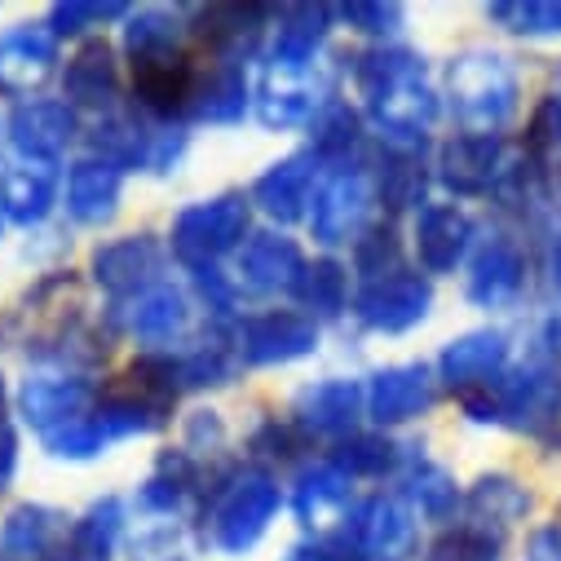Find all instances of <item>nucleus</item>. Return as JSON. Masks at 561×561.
<instances>
[{"instance_id": "nucleus-28", "label": "nucleus", "mask_w": 561, "mask_h": 561, "mask_svg": "<svg viewBox=\"0 0 561 561\" xmlns=\"http://www.w3.org/2000/svg\"><path fill=\"white\" fill-rule=\"evenodd\" d=\"M67 98L80 106H106L115 98V62L106 45H84L67 62Z\"/></svg>"}, {"instance_id": "nucleus-42", "label": "nucleus", "mask_w": 561, "mask_h": 561, "mask_svg": "<svg viewBox=\"0 0 561 561\" xmlns=\"http://www.w3.org/2000/svg\"><path fill=\"white\" fill-rule=\"evenodd\" d=\"M319 151L323 156H336V151H345L350 142H354V115L350 111H341V106H332L328 115H319Z\"/></svg>"}, {"instance_id": "nucleus-1", "label": "nucleus", "mask_w": 561, "mask_h": 561, "mask_svg": "<svg viewBox=\"0 0 561 561\" xmlns=\"http://www.w3.org/2000/svg\"><path fill=\"white\" fill-rule=\"evenodd\" d=\"M358 89L367 98V111L376 115V124L393 137V142H420L438 115V98L425 80V62L415 54L389 49V54H371L358 62Z\"/></svg>"}, {"instance_id": "nucleus-2", "label": "nucleus", "mask_w": 561, "mask_h": 561, "mask_svg": "<svg viewBox=\"0 0 561 561\" xmlns=\"http://www.w3.org/2000/svg\"><path fill=\"white\" fill-rule=\"evenodd\" d=\"M451 98L456 115L473 133L491 137V128H500L517 111V76L504 54H465L451 67Z\"/></svg>"}, {"instance_id": "nucleus-3", "label": "nucleus", "mask_w": 561, "mask_h": 561, "mask_svg": "<svg viewBox=\"0 0 561 561\" xmlns=\"http://www.w3.org/2000/svg\"><path fill=\"white\" fill-rule=\"evenodd\" d=\"M248 230V204L239 195H221L213 204H195L173 226V252L186 265H208L230 252Z\"/></svg>"}, {"instance_id": "nucleus-7", "label": "nucleus", "mask_w": 561, "mask_h": 561, "mask_svg": "<svg viewBox=\"0 0 561 561\" xmlns=\"http://www.w3.org/2000/svg\"><path fill=\"white\" fill-rule=\"evenodd\" d=\"M371 208V186L363 173H336L319 195H314V213H310V226H314V239L319 243H350L363 226Z\"/></svg>"}, {"instance_id": "nucleus-23", "label": "nucleus", "mask_w": 561, "mask_h": 561, "mask_svg": "<svg viewBox=\"0 0 561 561\" xmlns=\"http://www.w3.org/2000/svg\"><path fill=\"white\" fill-rule=\"evenodd\" d=\"M119 204V169L111 160H80L67 178V208L76 221H106Z\"/></svg>"}, {"instance_id": "nucleus-24", "label": "nucleus", "mask_w": 561, "mask_h": 561, "mask_svg": "<svg viewBox=\"0 0 561 561\" xmlns=\"http://www.w3.org/2000/svg\"><path fill=\"white\" fill-rule=\"evenodd\" d=\"M314 160L310 156H297V160H284V164H274L256 186H252V199L278 217V221H293L306 213L310 204V182H314Z\"/></svg>"}, {"instance_id": "nucleus-41", "label": "nucleus", "mask_w": 561, "mask_h": 561, "mask_svg": "<svg viewBox=\"0 0 561 561\" xmlns=\"http://www.w3.org/2000/svg\"><path fill=\"white\" fill-rule=\"evenodd\" d=\"M526 142H530V151H539V156H548V151L561 147V98H543V102H539V111H535V119H530V133H526Z\"/></svg>"}, {"instance_id": "nucleus-16", "label": "nucleus", "mask_w": 561, "mask_h": 561, "mask_svg": "<svg viewBox=\"0 0 561 561\" xmlns=\"http://www.w3.org/2000/svg\"><path fill=\"white\" fill-rule=\"evenodd\" d=\"M301 252L293 239L284 234H256L243 256H239V278H243V288L252 293H278V288H297V278H301Z\"/></svg>"}, {"instance_id": "nucleus-27", "label": "nucleus", "mask_w": 561, "mask_h": 561, "mask_svg": "<svg viewBox=\"0 0 561 561\" xmlns=\"http://www.w3.org/2000/svg\"><path fill=\"white\" fill-rule=\"evenodd\" d=\"M128 328L142 341H169L173 332L186 328V297L169 284H156L147 293H137L133 310H128Z\"/></svg>"}, {"instance_id": "nucleus-47", "label": "nucleus", "mask_w": 561, "mask_h": 561, "mask_svg": "<svg viewBox=\"0 0 561 561\" xmlns=\"http://www.w3.org/2000/svg\"><path fill=\"white\" fill-rule=\"evenodd\" d=\"M14 451H19V443H14V430L5 425V430H0V486L14 478V460H19Z\"/></svg>"}, {"instance_id": "nucleus-44", "label": "nucleus", "mask_w": 561, "mask_h": 561, "mask_svg": "<svg viewBox=\"0 0 561 561\" xmlns=\"http://www.w3.org/2000/svg\"><path fill=\"white\" fill-rule=\"evenodd\" d=\"M420 191H425V182H420V169H415V164H393V169L385 173V199H389L393 208L420 199Z\"/></svg>"}, {"instance_id": "nucleus-18", "label": "nucleus", "mask_w": 561, "mask_h": 561, "mask_svg": "<svg viewBox=\"0 0 561 561\" xmlns=\"http://www.w3.org/2000/svg\"><path fill=\"white\" fill-rule=\"evenodd\" d=\"M133 76H137V98H142L151 111L160 115H173L182 106L195 102V89H199V76L186 58L178 54H164V58H137L133 62Z\"/></svg>"}, {"instance_id": "nucleus-34", "label": "nucleus", "mask_w": 561, "mask_h": 561, "mask_svg": "<svg viewBox=\"0 0 561 561\" xmlns=\"http://www.w3.org/2000/svg\"><path fill=\"white\" fill-rule=\"evenodd\" d=\"M411 500H415V508L425 513V517H451L456 504H460V491H456V482H451L447 469L420 465L411 473Z\"/></svg>"}, {"instance_id": "nucleus-36", "label": "nucleus", "mask_w": 561, "mask_h": 561, "mask_svg": "<svg viewBox=\"0 0 561 561\" xmlns=\"http://www.w3.org/2000/svg\"><path fill=\"white\" fill-rule=\"evenodd\" d=\"M49 530H54V513L49 508H19L5 522V552L10 557H36L45 548Z\"/></svg>"}, {"instance_id": "nucleus-50", "label": "nucleus", "mask_w": 561, "mask_h": 561, "mask_svg": "<svg viewBox=\"0 0 561 561\" xmlns=\"http://www.w3.org/2000/svg\"><path fill=\"white\" fill-rule=\"evenodd\" d=\"M10 420H5V389H0V430H5Z\"/></svg>"}, {"instance_id": "nucleus-31", "label": "nucleus", "mask_w": 561, "mask_h": 561, "mask_svg": "<svg viewBox=\"0 0 561 561\" xmlns=\"http://www.w3.org/2000/svg\"><path fill=\"white\" fill-rule=\"evenodd\" d=\"M119 535V504H98L76 530H71V561H106Z\"/></svg>"}, {"instance_id": "nucleus-38", "label": "nucleus", "mask_w": 561, "mask_h": 561, "mask_svg": "<svg viewBox=\"0 0 561 561\" xmlns=\"http://www.w3.org/2000/svg\"><path fill=\"white\" fill-rule=\"evenodd\" d=\"M186 473H191L186 456H173V460H164V465H160V473L147 482V491H142V504H147V508H173V504L186 495Z\"/></svg>"}, {"instance_id": "nucleus-48", "label": "nucleus", "mask_w": 561, "mask_h": 561, "mask_svg": "<svg viewBox=\"0 0 561 561\" xmlns=\"http://www.w3.org/2000/svg\"><path fill=\"white\" fill-rule=\"evenodd\" d=\"M288 561H328V552L323 548H297Z\"/></svg>"}, {"instance_id": "nucleus-33", "label": "nucleus", "mask_w": 561, "mask_h": 561, "mask_svg": "<svg viewBox=\"0 0 561 561\" xmlns=\"http://www.w3.org/2000/svg\"><path fill=\"white\" fill-rule=\"evenodd\" d=\"M323 41V10H297V19L288 27H278V45H274V62H293L306 67L314 58Z\"/></svg>"}, {"instance_id": "nucleus-5", "label": "nucleus", "mask_w": 561, "mask_h": 561, "mask_svg": "<svg viewBox=\"0 0 561 561\" xmlns=\"http://www.w3.org/2000/svg\"><path fill=\"white\" fill-rule=\"evenodd\" d=\"M430 301H434V293H430L425 278L393 270L385 278H371V284L358 293L354 310L376 332H407V328H415L420 319L430 314Z\"/></svg>"}, {"instance_id": "nucleus-14", "label": "nucleus", "mask_w": 561, "mask_h": 561, "mask_svg": "<svg viewBox=\"0 0 561 561\" xmlns=\"http://www.w3.org/2000/svg\"><path fill=\"white\" fill-rule=\"evenodd\" d=\"M76 133V115L67 102H27L14 111L10 119V137H14V151L27 160H54Z\"/></svg>"}, {"instance_id": "nucleus-20", "label": "nucleus", "mask_w": 561, "mask_h": 561, "mask_svg": "<svg viewBox=\"0 0 561 561\" xmlns=\"http://www.w3.org/2000/svg\"><path fill=\"white\" fill-rule=\"evenodd\" d=\"M54 71V36L41 27H19L0 36V89L27 93Z\"/></svg>"}, {"instance_id": "nucleus-46", "label": "nucleus", "mask_w": 561, "mask_h": 561, "mask_svg": "<svg viewBox=\"0 0 561 561\" xmlns=\"http://www.w3.org/2000/svg\"><path fill=\"white\" fill-rule=\"evenodd\" d=\"M530 561H561V526H543L530 535Z\"/></svg>"}, {"instance_id": "nucleus-9", "label": "nucleus", "mask_w": 561, "mask_h": 561, "mask_svg": "<svg viewBox=\"0 0 561 561\" xmlns=\"http://www.w3.org/2000/svg\"><path fill=\"white\" fill-rule=\"evenodd\" d=\"M160 265H164V248L151 234L115 239V243L98 248V256H93L98 284L111 288V293H147V288H156Z\"/></svg>"}, {"instance_id": "nucleus-22", "label": "nucleus", "mask_w": 561, "mask_h": 561, "mask_svg": "<svg viewBox=\"0 0 561 561\" xmlns=\"http://www.w3.org/2000/svg\"><path fill=\"white\" fill-rule=\"evenodd\" d=\"M358 407H363V389L354 380H323V385H314L297 398L301 425L314 430V434H332V438L354 430Z\"/></svg>"}, {"instance_id": "nucleus-21", "label": "nucleus", "mask_w": 561, "mask_h": 561, "mask_svg": "<svg viewBox=\"0 0 561 561\" xmlns=\"http://www.w3.org/2000/svg\"><path fill=\"white\" fill-rule=\"evenodd\" d=\"M522 252H517V243H508V239H491L478 256H473V270H469V297L478 301V306H504V301H513L517 297V288H522Z\"/></svg>"}, {"instance_id": "nucleus-39", "label": "nucleus", "mask_w": 561, "mask_h": 561, "mask_svg": "<svg viewBox=\"0 0 561 561\" xmlns=\"http://www.w3.org/2000/svg\"><path fill=\"white\" fill-rule=\"evenodd\" d=\"M208 23L213 27H204L221 49H239V45H248L252 41V32H256V14L252 10H213L208 14Z\"/></svg>"}, {"instance_id": "nucleus-6", "label": "nucleus", "mask_w": 561, "mask_h": 561, "mask_svg": "<svg viewBox=\"0 0 561 561\" xmlns=\"http://www.w3.org/2000/svg\"><path fill=\"white\" fill-rule=\"evenodd\" d=\"M84 407H89V385L67 371H36L23 380V415L45 438L80 425Z\"/></svg>"}, {"instance_id": "nucleus-10", "label": "nucleus", "mask_w": 561, "mask_h": 561, "mask_svg": "<svg viewBox=\"0 0 561 561\" xmlns=\"http://www.w3.org/2000/svg\"><path fill=\"white\" fill-rule=\"evenodd\" d=\"M314 350V323L293 310H270L248 319L243 328V358L248 363H293Z\"/></svg>"}, {"instance_id": "nucleus-11", "label": "nucleus", "mask_w": 561, "mask_h": 561, "mask_svg": "<svg viewBox=\"0 0 561 561\" xmlns=\"http://www.w3.org/2000/svg\"><path fill=\"white\" fill-rule=\"evenodd\" d=\"M504 363H508L504 332H469V336H460V341L447 345V354H443V380H451L460 393L491 389L504 376Z\"/></svg>"}, {"instance_id": "nucleus-13", "label": "nucleus", "mask_w": 561, "mask_h": 561, "mask_svg": "<svg viewBox=\"0 0 561 561\" xmlns=\"http://www.w3.org/2000/svg\"><path fill=\"white\" fill-rule=\"evenodd\" d=\"M430 407H434V380H430V367H420V363L389 367L367 389V411L380 425H398V420H411Z\"/></svg>"}, {"instance_id": "nucleus-49", "label": "nucleus", "mask_w": 561, "mask_h": 561, "mask_svg": "<svg viewBox=\"0 0 561 561\" xmlns=\"http://www.w3.org/2000/svg\"><path fill=\"white\" fill-rule=\"evenodd\" d=\"M552 284L561 288V239H557V248H552Z\"/></svg>"}, {"instance_id": "nucleus-40", "label": "nucleus", "mask_w": 561, "mask_h": 561, "mask_svg": "<svg viewBox=\"0 0 561 561\" xmlns=\"http://www.w3.org/2000/svg\"><path fill=\"white\" fill-rule=\"evenodd\" d=\"M434 561H495V539L465 526L434 548Z\"/></svg>"}, {"instance_id": "nucleus-19", "label": "nucleus", "mask_w": 561, "mask_h": 561, "mask_svg": "<svg viewBox=\"0 0 561 561\" xmlns=\"http://www.w3.org/2000/svg\"><path fill=\"white\" fill-rule=\"evenodd\" d=\"M58 191V169L54 160H23L0 173V208H5L19 226H32L49 213Z\"/></svg>"}, {"instance_id": "nucleus-15", "label": "nucleus", "mask_w": 561, "mask_h": 561, "mask_svg": "<svg viewBox=\"0 0 561 561\" xmlns=\"http://www.w3.org/2000/svg\"><path fill=\"white\" fill-rule=\"evenodd\" d=\"M469 239H473V221L456 204H434L415 221V252H420V265H425L430 274L456 270Z\"/></svg>"}, {"instance_id": "nucleus-45", "label": "nucleus", "mask_w": 561, "mask_h": 561, "mask_svg": "<svg viewBox=\"0 0 561 561\" xmlns=\"http://www.w3.org/2000/svg\"><path fill=\"white\" fill-rule=\"evenodd\" d=\"M345 19L358 23V32L380 36V32H389V23H398V10L393 5H350Z\"/></svg>"}, {"instance_id": "nucleus-12", "label": "nucleus", "mask_w": 561, "mask_h": 561, "mask_svg": "<svg viewBox=\"0 0 561 561\" xmlns=\"http://www.w3.org/2000/svg\"><path fill=\"white\" fill-rule=\"evenodd\" d=\"M504 164H508V156L495 137L469 133V137H456L443 151V182L460 195H486V191H495Z\"/></svg>"}, {"instance_id": "nucleus-4", "label": "nucleus", "mask_w": 561, "mask_h": 561, "mask_svg": "<svg viewBox=\"0 0 561 561\" xmlns=\"http://www.w3.org/2000/svg\"><path fill=\"white\" fill-rule=\"evenodd\" d=\"M274 513H278V486L270 478H261V473H248L217 500V508H213V543L221 552H248L265 535Z\"/></svg>"}, {"instance_id": "nucleus-32", "label": "nucleus", "mask_w": 561, "mask_h": 561, "mask_svg": "<svg viewBox=\"0 0 561 561\" xmlns=\"http://www.w3.org/2000/svg\"><path fill=\"white\" fill-rule=\"evenodd\" d=\"M297 293L314 314H336L345 306V270L336 261H319L310 270H301Z\"/></svg>"}, {"instance_id": "nucleus-37", "label": "nucleus", "mask_w": 561, "mask_h": 561, "mask_svg": "<svg viewBox=\"0 0 561 561\" xmlns=\"http://www.w3.org/2000/svg\"><path fill=\"white\" fill-rule=\"evenodd\" d=\"M119 14H124L119 0H111V5H98V0H67V5H54V32L80 36L106 19H119Z\"/></svg>"}, {"instance_id": "nucleus-30", "label": "nucleus", "mask_w": 561, "mask_h": 561, "mask_svg": "<svg viewBox=\"0 0 561 561\" xmlns=\"http://www.w3.org/2000/svg\"><path fill=\"white\" fill-rule=\"evenodd\" d=\"M491 19L517 36H561V0H508L491 5Z\"/></svg>"}, {"instance_id": "nucleus-25", "label": "nucleus", "mask_w": 561, "mask_h": 561, "mask_svg": "<svg viewBox=\"0 0 561 561\" xmlns=\"http://www.w3.org/2000/svg\"><path fill=\"white\" fill-rule=\"evenodd\" d=\"M350 504V473L336 465H319L297 482L293 508L306 526H328L341 517V508Z\"/></svg>"}, {"instance_id": "nucleus-8", "label": "nucleus", "mask_w": 561, "mask_h": 561, "mask_svg": "<svg viewBox=\"0 0 561 561\" xmlns=\"http://www.w3.org/2000/svg\"><path fill=\"white\" fill-rule=\"evenodd\" d=\"M319 111V98H314V84L306 76V67H293V62H270L265 80H261V93H256V115L265 128H297V124H310Z\"/></svg>"}, {"instance_id": "nucleus-29", "label": "nucleus", "mask_w": 561, "mask_h": 561, "mask_svg": "<svg viewBox=\"0 0 561 561\" xmlns=\"http://www.w3.org/2000/svg\"><path fill=\"white\" fill-rule=\"evenodd\" d=\"M195 115L208 119V124H230L243 115L248 106V84H243V71L234 62H221L213 76H199V89H195Z\"/></svg>"}, {"instance_id": "nucleus-35", "label": "nucleus", "mask_w": 561, "mask_h": 561, "mask_svg": "<svg viewBox=\"0 0 561 561\" xmlns=\"http://www.w3.org/2000/svg\"><path fill=\"white\" fill-rule=\"evenodd\" d=\"M128 49H133V62L137 58H164V54H178V19L173 14H142L133 27H128Z\"/></svg>"}, {"instance_id": "nucleus-43", "label": "nucleus", "mask_w": 561, "mask_h": 561, "mask_svg": "<svg viewBox=\"0 0 561 561\" xmlns=\"http://www.w3.org/2000/svg\"><path fill=\"white\" fill-rule=\"evenodd\" d=\"M393 460V447L380 438H358L354 447H345V469L350 473H385Z\"/></svg>"}, {"instance_id": "nucleus-17", "label": "nucleus", "mask_w": 561, "mask_h": 561, "mask_svg": "<svg viewBox=\"0 0 561 561\" xmlns=\"http://www.w3.org/2000/svg\"><path fill=\"white\" fill-rule=\"evenodd\" d=\"M358 548L376 561H407L415 548V513L402 500H376L358 513Z\"/></svg>"}, {"instance_id": "nucleus-26", "label": "nucleus", "mask_w": 561, "mask_h": 561, "mask_svg": "<svg viewBox=\"0 0 561 561\" xmlns=\"http://www.w3.org/2000/svg\"><path fill=\"white\" fill-rule=\"evenodd\" d=\"M526 508H530V495L513 478H482L469 491V530L478 535H491V526L504 530L517 517H526Z\"/></svg>"}]
</instances>
